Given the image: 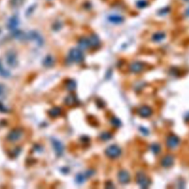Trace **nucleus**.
Wrapping results in <instances>:
<instances>
[{
    "label": "nucleus",
    "mask_w": 189,
    "mask_h": 189,
    "mask_svg": "<svg viewBox=\"0 0 189 189\" xmlns=\"http://www.w3.org/2000/svg\"><path fill=\"white\" fill-rule=\"evenodd\" d=\"M84 55L79 48H73L69 53V60L75 63H81L84 61Z\"/></svg>",
    "instance_id": "1"
},
{
    "label": "nucleus",
    "mask_w": 189,
    "mask_h": 189,
    "mask_svg": "<svg viewBox=\"0 0 189 189\" xmlns=\"http://www.w3.org/2000/svg\"><path fill=\"white\" fill-rule=\"evenodd\" d=\"M121 153H122V151L120 148L116 145H112V146H109L108 148L105 150L106 155L109 158L112 159L118 157L119 156H120Z\"/></svg>",
    "instance_id": "2"
},
{
    "label": "nucleus",
    "mask_w": 189,
    "mask_h": 189,
    "mask_svg": "<svg viewBox=\"0 0 189 189\" xmlns=\"http://www.w3.org/2000/svg\"><path fill=\"white\" fill-rule=\"evenodd\" d=\"M136 181L138 186H140L141 188H146L151 184V180L148 178L146 174H145L143 172H139L136 176Z\"/></svg>",
    "instance_id": "3"
},
{
    "label": "nucleus",
    "mask_w": 189,
    "mask_h": 189,
    "mask_svg": "<svg viewBox=\"0 0 189 189\" xmlns=\"http://www.w3.org/2000/svg\"><path fill=\"white\" fill-rule=\"evenodd\" d=\"M26 38L31 40V41H35L37 43V45H39V46L42 45L44 43L43 38L41 36V35L38 33H37V32H36V31H31V32H30L28 36H26Z\"/></svg>",
    "instance_id": "4"
},
{
    "label": "nucleus",
    "mask_w": 189,
    "mask_h": 189,
    "mask_svg": "<svg viewBox=\"0 0 189 189\" xmlns=\"http://www.w3.org/2000/svg\"><path fill=\"white\" fill-rule=\"evenodd\" d=\"M52 145H53V147L55 154L58 156H61L64 151V147L63 144L58 140L53 138L52 139Z\"/></svg>",
    "instance_id": "5"
},
{
    "label": "nucleus",
    "mask_w": 189,
    "mask_h": 189,
    "mask_svg": "<svg viewBox=\"0 0 189 189\" xmlns=\"http://www.w3.org/2000/svg\"><path fill=\"white\" fill-rule=\"evenodd\" d=\"M6 61L10 67H15L17 65V57L14 52L10 51L6 54Z\"/></svg>",
    "instance_id": "6"
},
{
    "label": "nucleus",
    "mask_w": 189,
    "mask_h": 189,
    "mask_svg": "<svg viewBox=\"0 0 189 189\" xmlns=\"http://www.w3.org/2000/svg\"><path fill=\"white\" fill-rule=\"evenodd\" d=\"M180 140L176 135H170L166 140L167 146L170 148H175L180 144Z\"/></svg>",
    "instance_id": "7"
},
{
    "label": "nucleus",
    "mask_w": 189,
    "mask_h": 189,
    "mask_svg": "<svg viewBox=\"0 0 189 189\" xmlns=\"http://www.w3.org/2000/svg\"><path fill=\"white\" fill-rule=\"evenodd\" d=\"M117 179H118L119 182H120V183L127 184L131 180L130 174L126 171H120L117 174Z\"/></svg>",
    "instance_id": "8"
},
{
    "label": "nucleus",
    "mask_w": 189,
    "mask_h": 189,
    "mask_svg": "<svg viewBox=\"0 0 189 189\" xmlns=\"http://www.w3.org/2000/svg\"><path fill=\"white\" fill-rule=\"evenodd\" d=\"M144 64L140 61H134L130 64L129 66V70L132 72L134 73H139L142 72L144 69Z\"/></svg>",
    "instance_id": "9"
},
{
    "label": "nucleus",
    "mask_w": 189,
    "mask_h": 189,
    "mask_svg": "<svg viewBox=\"0 0 189 189\" xmlns=\"http://www.w3.org/2000/svg\"><path fill=\"white\" fill-rule=\"evenodd\" d=\"M152 114V110L150 107H147V106H143L141 107L140 108L138 109V115L140 116L141 117H148L150 115Z\"/></svg>",
    "instance_id": "10"
},
{
    "label": "nucleus",
    "mask_w": 189,
    "mask_h": 189,
    "mask_svg": "<svg viewBox=\"0 0 189 189\" xmlns=\"http://www.w3.org/2000/svg\"><path fill=\"white\" fill-rule=\"evenodd\" d=\"M174 157L171 155H167V156L164 157L162 159L161 165L162 166L165 167V168H169L171 167L174 165Z\"/></svg>",
    "instance_id": "11"
},
{
    "label": "nucleus",
    "mask_w": 189,
    "mask_h": 189,
    "mask_svg": "<svg viewBox=\"0 0 189 189\" xmlns=\"http://www.w3.org/2000/svg\"><path fill=\"white\" fill-rule=\"evenodd\" d=\"M19 23V19H18L17 16H14L12 17L9 19L8 22H7V28L10 30L14 31L15 30H16V28L18 27Z\"/></svg>",
    "instance_id": "12"
},
{
    "label": "nucleus",
    "mask_w": 189,
    "mask_h": 189,
    "mask_svg": "<svg viewBox=\"0 0 189 189\" xmlns=\"http://www.w3.org/2000/svg\"><path fill=\"white\" fill-rule=\"evenodd\" d=\"M21 137H22V131L19 129H15L9 133L7 138L10 141H16L20 139Z\"/></svg>",
    "instance_id": "13"
},
{
    "label": "nucleus",
    "mask_w": 189,
    "mask_h": 189,
    "mask_svg": "<svg viewBox=\"0 0 189 189\" xmlns=\"http://www.w3.org/2000/svg\"><path fill=\"white\" fill-rule=\"evenodd\" d=\"M108 20L111 23L119 24L124 22V18L123 17V16H121L119 15H111L109 16Z\"/></svg>",
    "instance_id": "14"
},
{
    "label": "nucleus",
    "mask_w": 189,
    "mask_h": 189,
    "mask_svg": "<svg viewBox=\"0 0 189 189\" xmlns=\"http://www.w3.org/2000/svg\"><path fill=\"white\" fill-rule=\"evenodd\" d=\"M78 46H79V49L82 50H86L90 47V40L88 38H81L78 41Z\"/></svg>",
    "instance_id": "15"
},
{
    "label": "nucleus",
    "mask_w": 189,
    "mask_h": 189,
    "mask_svg": "<svg viewBox=\"0 0 189 189\" xmlns=\"http://www.w3.org/2000/svg\"><path fill=\"white\" fill-rule=\"evenodd\" d=\"M78 100L77 98L76 97V95H70L67 98H65V103L67 105H69V106H72V105L76 104L77 103Z\"/></svg>",
    "instance_id": "16"
},
{
    "label": "nucleus",
    "mask_w": 189,
    "mask_h": 189,
    "mask_svg": "<svg viewBox=\"0 0 189 189\" xmlns=\"http://www.w3.org/2000/svg\"><path fill=\"white\" fill-rule=\"evenodd\" d=\"M54 62H55V61H54L53 57L51 55H47L44 60L43 64L46 67H51L53 66Z\"/></svg>",
    "instance_id": "17"
},
{
    "label": "nucleus",
    "mask_w": 189,
    "mask_h": 189,
    "mask_svg": "<svg viewBox=\"0 0 189 189\" xmlns=\"http://www.w3.org/2000/svg\"><path fill=\"white\" fill-rule=\"evenodd\" d=\"M90 40V47H98L100 45V40L98 38V37L95 35H92L89 38Z\"/></svg>",
    "instance_id": "18"
},
{
    "label": "nucleus",
    "mask_w": 189,
    "mask_h": 189,
    "mask_svg": "<svg viewBox=\"0 0 189 189\" xmlns=\"http://www.w3.org/2000/svg\"><path fill=\"white\" fill-rule=\"evenodd\" d=\"M165 36L163 33H161V32H159V33H157L152 36V40L155 41H162V40H163L165 38Z\"/></svg>",
    "instance_id": "19"
},
{
    "label": "nucleus",
    "mask_w": 189,
    "mask_h": 189,
    "mask_svg": "<svg viewBox=\"0 0 189 189\" xmlns=\"http://www.w3.org/2000/svg\"><path fill=\"white\" fill-rule=\"evenodd\" d=\"M60 114L61 109L59 108H58V107H54V108L51 109L49 111V115H50L52 117H58Z\"/></svg>",
    "instance_id": "20"
},
{
    "label": "nucleus",
    "mask_w": 189,
    "mask_h": 189,
    "mask_svg": "<svg viewBox=\"0 0 189 189\" xmlns=\"http://www.w3.org/2000/svg\"><path fill=\"white\" fill-rule=\"evenodd\" d=\"M10 72L4 68L2 63L0 61V76H2V77L3 78H8L10 77Z\"/></svg>",
    "instance_id": "21"
},
{
    "label": "nucleus",
    "mask_w": 189,
    "mask_h": 189,
    "mask_svg": "<svg viewBox=\"0 0 189 189\" xmlns=\"http://www.w3.org/2000/svg\"><path fill=\"white\" fill-rule=\"evenodd\" d=\"M67 89L69 91H73V90H76V81H73V80H69V81L67 82Z\"/></svg>",
    "instance_id": "22"
},
{
    "label": "nucleus",
    "mask_w": 189,
    "mask_h": 189,
    "mask_svg": "<svg viewBox=\"0 0 189 189\" xmlns=\"http://www.w3.org/2000/svg\"><path fill=\"white\" fill-rule=\"evenodd\" d=\"M24 0H10V4L13 7H19L24 3Z\"/></svg>",
    "instance_id": "23"
},
{
    "label": "nucleus",
    "mask_w": 189,
    "mask_h": 189,
    "mask_svg": "<svg viewBox=\"0 0 189 189\" xmlns=\"http://www.w3.org/2000/svg\"><path fill=\"white\" fill-rule=\"evenodd\" d=\"M151 149L155 155H157L160 151V146L157 143H154L151 146Z\"/></svg>",
    "instance_id": "24"
},
{
    "label": "nucleus",
    "mask_w": 189,
    "mask_h": 189,
    "mask_svg": "<svg viewBox=\"0 0 189 189\" xmlns=\"http://www.w3.org/2000/svg\"><path fill=\"white\" fill-rule=\"evenodd\" d=\"M86 179V175L83 174H78L77 176H76V180L78 183H83V182H84Z\"/></svg>",
    "instance_id": "25"
},
{
    "label": "nucleus",
    "mask_w": 189,
    "mask_h": 189,
    "mask_svg": "<svg viewBox=\"0 0 189 189\" xmlns=\"http://www.w3.org/2000/svg\"><path fill=\"white\" fill-rule=\"evenodd\" d=\"M100 138H101V140H110L112 138V136L109 132H103L101 134Z\"/></svg>",
    "instance_id": "26"
},
{
    "label": "nucleus",
    "mask_w": 189,
    "mask_h": 189,
    "mask_svg": "<svg viewBox=\"0 0 189 189\" xmlns=\"http://www.w3.org/2000/svg\"><path fill=\"white\" fill-rule=\"evenodd\" d=\"M111 123H112V124L114 126H116V127H119V126H121L120 120H119L118 118H117V117H112V118L111 119Z\"/></svg>",
    "instance_id": "27"
},
{
    "label": "nucleus",
    "mask_w": 189,
    "mask_h": 189,
    "mask_svg": "<svg viewBox=\"0 0 189 189\" xmlns=\"http://www.w3.org/2000/svg\"><path fill=\"white\" fill-rule=\"evenodd\" d=\"M147 5V2L145 0H140L138 2V6L139 7H144Z\"/></svg>",
    "instance_id": "28"
},
{
    "label": "nucleus",
    "mask_w": 189,
    "mask_h": 189,
    "mask_svg": "<svg viewBox=\"0 0 189 189\" xmlns=\"http://www.w3.org/2000/svg\"><path fill=\"white\" fill-rule=\"evenodd\" d=\"M7 108H6V107H5L3 104L0 102V112H7Z\"/></svg>",
    "instance_id": "29"
},
{
    "label": "nucleus",
    "mask_w": 189,
    "mask_h": 189,
    "mask_svg": "<svg viewBox=\"0 0 189 189\" xmlns=\"http://www.w3.org/2000/svg\"><path fill=\"white\" fill-rule=\"evenodd\" d=\"M5 86L2 84H0V96H2L5 92Z\"/></svg>",
    "instance_id": "30"
},
{
    "label": "nucleus",
    "mask_w": 189,
    "mask_h": 189,
    "mask_svg": "<svg viewBox=\"0 0 189 189\" xmlns=\"http://www.w3.org/2000/svg\"><path fill=\"white\" fill-rule=\"evenodd\" d=\"M186 14H187L188 16H189V8L188 9V10H187V12H186Z\"/></svg>",
    "instance_id": "31"
},
{
    "label": "nucleus",
    "mask_w": 189,
    "mask_h": 189,
    "mask_svg": "<svg viewBox=\"0 0 189 189\" xmlns=\"http://www.w3.org/2000/svg\"><path fill=\"white\" fill-rule=\"evenodd\" d=\"M186 1H188V0H186Z\"/></svg>",
    "instance_id": "32"
}]
</instances>
